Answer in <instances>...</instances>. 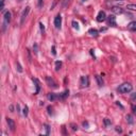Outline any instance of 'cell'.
<instances>
[{"label":"cell","instance_id":"obj_1","mask_svg":"<svg viewBox=\"0 0 136 136\" xmlns=\"http://www.w3.org/2000/svg\"><path fill=\"white\" fill-rule=\"evenodd\" d=\"M132 85L130 83H122L121 85L118 87V91L121 94H127V93H130L132 90Z\"/></svg>","mask_w":136,"mask_h":136},{"label":"cell","instance_id":"obj_2","mask_svg":"<svg viewBox=\"0 0 136 136\" xmlns=\"http://www.w3.org/2000/svg\"><path fill=\"white\" fill-rule=\"evenodd\" d=\"M30 6H27L26 9L23 11V13H21V16H20V24H24V23L26 21L27 17H28L29 13H30Z\"/></svg>","mask_w":136,"mask_h":136},{"label":"cell","instance_id":"obj_3","mask_svg":"<svg viewBox=\"0 0 136 136\" xmlns=\"http://www.w3.org/2000/svg\"><path fill=\"white\" fill-rule=\"evenodd\" d=\"M122 3H123L122 0H106V2H105L106 6H111L112 8H113V6H121Z\"/></svg>","mask_w":136,"mask_h":136},{"label":"cell","instance_id":"obj_4","mask_svg":"<svg viewBox=\"0 0 136 136\" xmlns=\"http://www.w3.org/2000/svg\"><path fill=\"white\" fill-rule=\"evenodd\" d=\"M80 85H81V87H87V86L89 85V80H88V77H86V76L81 77V79H80Z\"/></svg>","mask_w":136,"mask_h":136},{"label":"cell","instance_id":"obj_5","mask_svg":"<svg viewBox=\"0 0 136 136\" xmlns=\"http://www.w3.org/2000/svg\"><path fill=\"white\" fill-rule=\"evenodd\" d=\"M54 26H55L56 29H60L61 26H62V16L61 14H58L54 18Z\"/></svg>","mask_w":136,"mask_h":136},{"label":"cell","instance_id":"obj_6","mask_svg":"<svg viewBox=\"0 0 136 136\" xmlns=\"http://www.w3.org/2000/svg\"><path fill=\"white\" fill-rule=\"evenodd\" d=\"M46 81H47V83H48V85L50 86V87H52V88H58V83H56L52 78H50V77H47V78H46Z\"/></svg>","mask_w":136,"mask_h":136},{"label":"cell","instance_id":"obj_7","mask_svg":"<svg viewBox=\"0 0 136 136\" xmlns=\"http://www.w3.org/2000/svg\"><path fill=\"white\" fill-rule=\"evenodd\" d=\"M6 123H8L10 130H11L12 132H14V131H15V122H14V120L8 117V118H6Z\"/></svg>","mask_w":136,"mask_h":136},{"label":"cell","instance_id":"obj_8","mask_svg":"<svg viewBox=\"0 0 136 136\" xmlns=\"http://www.w3.org/2000/svg\"><path fill=\"white\" fill-rule=\"evenodd\" d=\"M105 19H106L105 12L100 11V12L98 13V15H97V21H99V23H101V21H104Z\"/></svg>","mask_w":136,"mask_h":136},{"label":"cell","instance_id":"obj_9","mask_svg":"<svg viewBox=\"0 0 136 136\" xmlns=\"http://www.w3.org/2000/svg\"><path fill=\"white\" fill-rule=\"evenodd\" d=\"M112 11H113L115 14H122V13H123V9L121 8V6H113V8H112Z\"/></svg>","mask_w":136,"mask_h":136},{"label":"cell","instance_id":"obj_10","mask_svg":"<svg viewBox=\"0 0 136 136\" xmlns=\"http://www.w3.org/2000/svg\"><path fill=\"white\" fill-rule=\"evenodd\" d=\"M108 24L112 27H116V18L114 15H110L108 16Z\"/></svg>","mask_w":136,"mask_h":136},{"label":"cell","instance_id":"obj_11","mask_svg":"<svg viewBox=\"0 0 136 136\" xmlns=\"http://www.w3.org/2000/svg\"><path fill=\"white\" fill-rule=\"evenodd\" d=\"M10 21H11V12L6 11V13H4V23L9 24Z\"/></svg>","mask_w":136,"mask_h":136},{"label":"cell","instance_id":"obj_12","mask_svg":"<svg viewBox=\"0 0 136 136\" xmlns=\"http://www.w3.org/2000/svg\"><path fill=\"white\" fill-rule=\"evenodd\" d=\"M32 81L33 82H35V86H36V91H35V95H37V94L39 93V89H41V86H39V81L37 80V79L33 78L32 79Z\"/></svg>","mask_w":136,"mask_h":136},{"label":"cell","instance_id":"obj_13","mask_svg":"<svg viewBox=\"0 0 136 136\" xmlns=\"http://www.w3.org/2000/svg\"><path fill=\"white\" fill-rule=\"evenodd\" d=\"M48 98H49V100H51V101L55 100V99H60L59 95H56V94H53V93L49 94V95H48Z\"/></svg>","mask_w":136,"mask_h":136},{"label":"cell","instance_id":"obj_14","mask_svg":"<svg viewBox=\"0 0 136 136\" xmlns=\"http://www.w3.org/2000/svg\"><path fill=\"white\" fill-rule=\"evenodd\" d=\"M128 28L132 31H136V21H132L128 24Z\"/></svg>","mask_w":136,"mask_h":136},{"label":"cell","instance_id":"obj_15","mask_svg":"<svg viewBox=\"0 0 136 136\" xmlns=\"http://www.w3.org/2000/svg\"><path fill=\"white\" fill-rule=\"evenodd\" d=\"M69 3H70V0H63V1H62V8L66 9L69 6Z\"/></svg>","mask_w":136,"mask_h":136},{"label":"cell","instance_id":"obj_16","mask_svg":"<svg viewBox=\"0 0 136 136\" xmlns=\"http://www.w3.org/2000/svg\"><path fill=\"white\" fill-rule=\"evenodd\" d=\"M88 33L93 36H98V31L96 30V29H90V30L88 31Z\"/></svg>","mask_w":136,"mask_h":136},{"label":"cell","instance_id":"obj_17","mask_svg":"<svg viewBox=\"0 0 136 136\" xmlns=\"http://www.w3.org/2000/svg\"><path fill=\"white\" fill-rule=\"evenodd\" d=\"M61 67H62V62L61 61H56L55 62V70L59 71L61 69Z\"/></svg>","mask_w":136,"mask_h":136},{"label":"cell","instance_id":"obj_18","mask_svg":"<svg viewBox=\"0 0 136 136\" xmlns=\"http://www.w3.org/2000/svg\"><path fill=\"white\" fill-rule=\"evenodd\" d=\"M96 80H97L99 86H102L103 85V81H102V79H101L100 76H96Z\"/></svg>","mask_w":136,"mask_h":136},{"label":"cell","instance_id":"obj_19","mask_svg":"<svg viewBox=\"0 0 136 136\" xmlns=\"http://www.w3.org/2000/svg\"><path fill=\"white\" fill-rule=\"evenodd\" d=\"M68 94H69V91L68 90H65L63 94H62V95H59V97H60V99H65L68 96Z\"/></svg>","mask_w":136,"mask_h":136},{"label":"cell","instance_id":"obj_20","mask_svg":"<svg viewBox=\"0 0 136 136\" xmlns=\"http://www.w3.org/2000/svg\"><path fill=\"white\" fill-rule=\"evenodd\" d=\"M127 9L128 10H132V11H136V4H128Z\"/></svg>","mask_w":136,"mask_h":136},{"label":"cell","instance_id":"obj_21","mask_svg":"<svg viewBox=\"0 0 136 136\" xmlns=\"http://www.w3.org/2000/svg\"><path fill=\"white\" fill-rule=\"evenodd\" d=\"M103 122H104L105 127H108V125H111V124H112V121H111L110 119H107V118H105V119L103 120Z\"/></svg>","mask_w":136,"mask_h":136},{"label":"cell","instance_id":"obj_22","mask_svg":"<svg viewBox=\"0 0 136 136\" xmlns=\"http://www.w3.org/2000/svg\"><path fill=\"white\" fill-rule=\"evenodd\" d=\"M127 121H128L129 123H131V124H132V123H133V117H132V116H131V115H128V116H127Z\"/></svg>","mask_w":136,"mask_h":136},{"label":"cell","instance_id":"obj_23","mask_svg":"<svg viewBox=\"0 0 136 136\" xmlns=\"http://www.w3.org/2000/svg\"><path fill=\"white\" fill-rule=\"evenodd\" d=\"M33 51H34V53H35V54H37V52H38V46H37V44H34V45H33Z\"/></svg>","mask_w":136,"mask_h":136},{"label":"cell","instance_id":"obj_24","mask_svg":"<svg viewBox=\"0 0 136 136\" xmlns=\"http://www.w3.org/2000/svg\"><path fill=\"white\" fill-rule=\"evenodd\" d=\"M16 66H17V70L19 71V72H23V68H21L20 64H19V62H16Z\"/></svg>","mask_w":136,"mask_h":136},{"label":"cell","instance_id":"obj_25","mask_svg":"<svg viewBox=\"0 0 136 136\" xmlns=\"http://www.w3.org/2000/svg\"><path fill=\"white\" fill-rule=\"evenodd\" d=\"M72 26H73V28H75V29H77V30H79V29H80L79 24L77 23V21H72Z\"/></svg>","mask_w":136,"mask_h":136},{"label":"cell","instance_id":"obj_26","mask_svg":"<svg viewBox=\"0 0 136 136\" xmlns=\"http://www.w3.org/2000/svg\"><path fill=\"white\" fill-rule=\"evenodd\" d=\"M28 111H29V108H28V106H24V116H28Z\"/></svg>","mask_w":136,"mask_h":136},{"label":"cell","instance_id":"obj_27","mask_svg":"<svg viewBox=\"0 0 136 136\" xmlns=\"http://www.w3.org/2000/svg\"><path fill=\"white\" fill-rule=\"evenodd\" d=\"M45 129H46V134L49 135V133H50V128H49V125L45 124Z\"/></svg>","mask_w":136,"mask_h":136},{"label":"cell","instance_id":"obj_28","mask_svg":"<svg viewBox=\"0 0 136 136\" xmlns=\"http://www.w3.org/2000/svg\"><path fill=\"white\" fill-rule=\"evenodd\" d=\"M39 27H41V31L44 33L45 32V26L43 24V23H39Z\"/></svg>","mask_w":136,"mask_h":136},{"label":"cell","instance_id":"obj_29","mask_svg":"<svg viewBox=\"0 0 136 136\" xmlns=\"http://www.w3.org/2000/svg\"><path fill=\"white\" fill-rule=\"evenodd\" d=\"M70 127H71V129H72L73 131H77V130H78V125H76L75 123H71Z\"/></svg>","mask_w":136,"mask_h":136},{"label":"cell","instance_id":"obj_30","mask_svg":"<svg viewBox=\"0 0 136 136\" xmlns=\"http://www.w3.org/2000/svg\"><path fill=\"white\" fill-rule=\"evenodd\" d=\"M1 1V6H0V10L3 11V6H4V0H0Z\"/></svg>","mask_w":136,"mask_h":136},{"label":"cell","instance_id":"obj_31","mask_svg":"<svg viewBox=\"0 0 136 136\" xmlns=\"http://www.w3.org/2000/svg\"><path fill=\"white\" fill-rule=\"evenodd\" d=\"M52 54L55 55L56 54V51H55V46H52Z\"/></svg>","mask_w":136,"mask_h":136},{"label":"cell","instance_id":"obj_32","mask_svg":"<svg viewBox=\"0 0 136 136\" xmlns=\"http://www.w3.org/2000/svg\"><path fill=\"white\" fill-rule=\"evenodd\" d=\"M43 6V0H38V8H41Z\"/></svg>","mask_w":136,"mask_h":136},{"label":"cell","instance_id":"obj_33","mask_svg":"<svg viewBox=\"0 0 136 136\" xmlns=\"http://www.w3.org/2000/svg\"><path fill=\"white\" fill-rule=\"evenodd\" d=\"M48 113L52 114V107H51V106H48Z\"/></svg>","mask_w":136,"mask_h":136},{"label":"cell","instance_id":"obj_34","mask_svg":"<svg viewBox=\"0 0 136 136\" xmlns=\"http://www.w3.org/2000/svg\"><path fill=\"white\" fill-rule=\"evenodd\" d=\"M116 131H117V132H119V133L122 132V130L120 129V127H116Z\"/></svg>","mask_w":136,"mask_h":136},{"label":"cell","instance_id":"obj_35","mask_svg":"<svg viewBox=\"0 0 136 136\" xmlns=\"http://www.w3.org/2000/svg\"><path fill=\"white\" fill-rule=\"evenodd\" d=\"M16 108H17V112H20V107H19V104L16 105Z\"/></svg>","mask_w":136,"mask_h":136},{"label":"cell","instance_id":"obj_36","mask_svg":"<svg viewBox=\"0 0 136 136\" xmlns=\"http://www.w3.org/2000/svg\"><path fill=\"white\" fill-rule=\"evenodd\" d=\"M63 134L66 135V130H65V127H63Z\"/></svg>","mask_w":136,"mask_h":136},{"label":"cell","instance_id":"obj_37","mask_svg":"<svg viewBox=\"0 0 136 136\" xmlns=\"http://www.w3.org/2000/svg\"><path fill=\"white\" fill-rule=\"evenodd\" d=\"M83 125H84V127H87L88 123H87V122H83Z\"/></svg>","mask_w":136,"mask_h":136},{"label":"cell","instance_id":"obj_38","mask_svg":"<svg viewBox=\"0 0 136 136\" xmlns=\"http://www.w3.org/2000/svg\"><path fill=\"white\" fill-rule=\"evenodd\" d=\"M84 1H86V0H82V2H84Z\"/></svg>","mask_w":136,"mask_h":136},{"label":"cell","instance_id":"obj_39","mask_svg":"<svg viewBox=\"0 0 136 136\" xmlns=\"http://www.w3.org/2000/svg\"><path fill=\"white\" fill-rule=\"evenodd\" d=\"M18 1H23V0H18Z\"/></svg>","mask_w":136,"mask_h":136}]
</instances>
